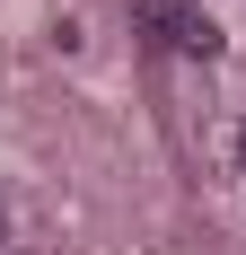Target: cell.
<instances>
[{
    "label": "cell",
    "mask_w": 246,
    "mask_h": 255,
    "mask_svg": "<svg viewBox=\"0 0 246 255\" xmlns=\"http://www.w3.org/2000/svg\"><path fill=\"white\" fill-rule=\"evenodd\" d=\"M141 35H158L185 62H220V26H211L202 0H141Z\"/></svg>",
    "instance_id": "6da1fadb"
},
{
    "label": "cell",
    "mask_w": 246,
    "mask_h": 255,
    "mask_svg": "<svg viewBox=\"0 0 246 255\" xmlns=\"http://www.w3.org/2000/svg\"><path fill=\"white\" fill-rule=\"evenodd\" d=\"M0 247H9V220H0Z\"/></svg>",
    "instance_id": "3957f363"
},
{
    "label": "cell",
    "mask_w": 246,
    "mask_h": 255,
    "mask_svg": "<svg viewBox=\"0 0 246 255\" xmlns=\"http://www.w3.org/2000/svg\"><path fill=\"white\" fill-rule=\"evenodd\" d=\"M238 167H246V124H238Z\"/></svg>",
    "instance_id": "7a4b0ae2"
}]
</instances>
